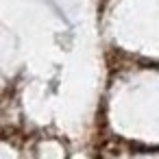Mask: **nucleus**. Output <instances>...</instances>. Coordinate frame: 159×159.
Here are the masks:
<instances>
[]
</instances>
